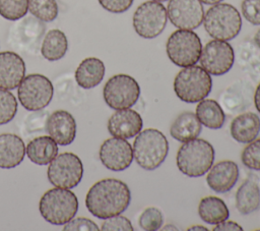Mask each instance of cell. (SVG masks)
<instances>
[{
  "instance_id": "6da1fadb",
  "label": "cell",
  "mask_w": 260,
  "mask_h": 231,
  "mask_svg": "<svg viewBox=\"0 0 260 231\" xmlns=\"http://www.w3.org/2000/svg\"><path fill=\"white\" fill-rule=\"evenodd\" d=\"M131 192L128 185L115 178L95 182L87 191L85 206L99 219H108L122 214L129 207Z\"/></svg>"
},
{
  "instance_id": "7a4b0ae2",
  "label": "cell",
  "mask_w": 260,
  "mask_h": 231,
  "mask_svg": "<svg viewBox=\"0 0 260 231\" xmlns=\"http://www.w3.org/2000/svg\"><path fill=\"white\" fill-rule=\"evenodd\" d=\"M214 149L203 138H193L183 142L177 152V167L188 177H201L209 171L214 162Z\"/></svg>"
},
{
  "instance_id": "3957f363",
  "label": "cell",
  "mask_w": 260,
  "mask_h": 231,
  "mask_svg": "<svg viewBox=\"0 0 260 231\" xmlns=\"http://www.w3.org/2000/svg\"><path fill=\"white\" fill-rule=\"evenodd\" d=\"M133 158L144 170H154L166 160L169 153V141L165 134L155 128L141 130L135 137Z\"/></svg>"
},
{
  "instance_id": "277c9868",
  "label": "cell",
  "mask_w": 260,
  "mask_h": 231,
  "mask_svg": "<svg viewBox=\"0 0 260 231\" xmlns=\"http://www.w3.org/2000/svg\"><path fill=\"white\" fill-rule=\"evenodd\" d=\"M77 210V196L68 188H51L43 194L39 203L42 217L53 225H65L74 218Z\"/></svg>"
},
{
  "instance_id": "5b68a950",
  "label": "cell",
  "mask_w": 260,
  "mask_h": 231,
  "mask_svg": "<svg viewBox=\"0 0 260 231\" xmlns=\"http://www.w3.org/2000/svg\"><path fill=\"white\" fill-rule=\"evenodd\" d=\"M203 25L207 34L216 40L235 39L242 28V17L238 9L229 3L212 5L203 17Z\"/></svg>"
},
{
  "instance_id": "8992f818",
  "label": "cell",
  "mask_w": 260,
  "mask_h": 231,
  "mask_svg": "<svg viewBox=\"0 0 260 231\" xmlns=\"http://www.w3.org/2000/svg\"><path fill=\"white\" fill-rule=\"evenodd\" d=\"M174 92L185 103H198L205 99L212 89L210 74L201 66L183 67L175 76Z\"/></svg>"
},
{
  "instance_id": "52a82bcc",
  "label": "cell",
  "mask_w": 260,
  "mask_h": 231,
  "mask_svg": "<svg viewBox=\"0 0 260 231\" xmlns=\"http://www.w3.org/2000/svg\"><path fill=\"white\" fill-rule=\"evenodd\" d=\"M202 44L192 30H177L171 34L166 44L169 59L179 67L195 65L200 58Z\"/></svg>"
},
{
  "instance_id": "ba28073f",
  "label": "cell",
  "mask_w": 260,
  "mask_h": 231,
  "mask_svg": "<svg viewBox=\"0 0 260 231\" xmlns=\"http://www.w3.org/2000/svg\"><path fill=\"white\" fill-rule=\"evenodd\" d=\"M53 94L54 88L51 80L40 73L24 76L17 90L20 104L28 111L44 109L51 102Z\"/></svg>"
},
{
  "instance_id": "9c48e42d",
  "label": "cell",
  "mask_w": 260,
  "mask_h": 231,
  "mask_svg": "<svg viewBox=\"0 0 260 231\" xmlns=\"http://www.w3.org/2000/svg\"><path fill=\"white\" fill-rule=\"evenodd\" d=\"M47 176L49 182L55 187L71 189L77 186L82 179V162L73 153L59 154L49 163Z\"/></svg>"
},
{
  "instance_id": "30bf717a",
  "label": "cell",
  "mask_w": 260,
  "mask_h": 231,
  "mask_svg": "<svg viewBox=\"0 0 260 231\" xmlns=\"http://www.w3.org/2000/svg\"><path fill=\"white\" fill-rule=\"evenodd\" d=\"M132 21L138 36L143 39H154L162 33L167 25V8L161 2L145 1L136 8Z\"/></svg>"
},
{
  "instance_id": "8fae6325",
  "label": "cell",
  "mask_w": 260,
  "mask_h": 231,
  "mask_svg": "<svg viewBox=\"0 0 260 231\" xmlns=\"http://www.w3.org/2000/svg\"><path fill=\"white\" fill-rule=\"evenodd\" d=\"M103 96L106 104L114 109L131 108L140 96V86L136 79L128 74H116L104 85Z\"/></svg>"
},
{
  "instance_id": "7c38bea8",
  "label": "cell",
  "mask_w": 260,
  "mask_h": 231,
  "mask_svg": "<svg viewBox=\"0 0 260 231\" xmlns=\"http://www.w3.org/2000/svg\"><path fill=\"white\" fill-rule=\"evenodd\" d=\"M199 60L201 67L209 74L222 75L229 72L234 65V49L228 41L214 39L202 48Z\"/></svg>"
},
{
  "instance_id": "4fadbf2b",
  "label": "cell",
  "mask_w": 260,
  "mask_h": 231,
  "mask_svg": "<svg viewBox=\"0 0 260 231\" xmlns=\"http://www.w3.org/2000/svg\"><path fill=\"white\" fill-rule=\"evenodd\" d=\"M167 12L172 24L181 30L197 28L204 17L200 0H169Z\"/></svg>"
},
{
  "instance_id": "5bb4252c",
  "label": "cell",
  "mask_w": 260,
  "mask_h": 231,
  "mask_svg": "<svg viewBox=\"0 0 260 231\" xmlns=\"http://www.w3.org/2000/svg\"><path fill=\"white\" fill-rule=\"evenodd\" d=\"M99 156L102 164L107 169L123 171L133 161V149L126 139L113 136L102 143Z\"/></svg>"
},
{
  "instance_id": "9a60e30c",
  "label": "cell",
  "mask_w": 260,
  "mask_h": 231,
  "mask_svg": "<svg viewBox=\"0 0 260 231\" xmlns=\"http://www.w3.org/2000/svg\"><path fill=\"white\" fill-rule=\"evenodd\" d=\"M143 128L141 115L130 108L116 110L108 120V130L112 136L124 139L136 136Z\"/></svg>"
},
{
  "instance_id": "2e32d148",
  "label": "cell",
  "mask_w": 260,
  "mask_h": 231,
  "mask_svg": "<svg viewBox=\"0 0 260 231\" xmlns=\"http://www.w3.org/2000/svg\"><path fill=\"white\" fill-rule=\"evenodd\" d=\"M45 128L49 136L60 146L70 145L76 136L75 119L65 110L52 112L46 119Z\"/></svg>"
},
{
  "instance_id": "e0dca14e",
  "label": "cell",
  "mask_w": 260,
  "mask_h": 231,
  "mask_svg": "<svg viewBox=\"0 0 260 231\" xmlns=\"http://www.w3.org/2000/svg\"><path fill=\"white\" fill-rule=\"evenodd\" d=\"M239 175L240 171L237 163L231 160H223L211 166L206 176V182L213 191L224 193L236 185Z\"/></svg>"
},
{
  "instance_id": "ac0fdd59",
  "label": "cell",
  "mask_w": 260,
  "mask_h": 231,
  "mask_svg": "<svg viewBox=\"0 0 260 231\" xmlns=\"http://www.w3.org/2000/svg\"><path fill=\"white\" fill-rule=\"evenodd\" d=\"M25 75L24 60L15 52H0V89H16Z\"/></svg>"
},
{
  "instance_id": "d6986e66",
  "label": "cell",
  "mask_w": 260,
  "mask_h": 231,
  "mask_svg": "<svg viewBox=\"0 0 260 231\" xmlns=\"http://www.w3.org/2000/svg\"><path fill=\"white\" fill-rule=\"evenodd\" d=\"M26 149L23 140L13 133L0 134V168L12 169L24 159Z\"/></svg>"
},
{
  "instance_id": "ffe728a7",
  "label": "cell",
  "mask_w": 260,
  "mask_h": 231,
  "mask_svg": "<svg viewBox=\"0 0 260 231\" xmlns=\"http://www.w3.org/2000/svg\"><path fill=\"white\" fill-rule=\"evenodd\" d=\"M231 136L240 143H249L260 132V118L256 113L245 112L238 115L230 126Z\"/></svg>"
},
{
  "instance_id": "44dd1931",
  "label": "cell",
  "mask_w": 260,
  "mask_h": 231,
  "mask_svg": "<svg viewBox=\"0 0 260 231\" xmlns=\"http://www.w3.org/2000/svg\"><path fill=\"white\" fill-rule=\"evenodd\" d=\"M106 72L104 62L95 57L83 59L75 70V80L77 84L85 90L99 85Z\"/></svg>"
},
{
  "instance_id": "7402d4cb",
  "label": "cell",
  "mask_w": 260,
  "mask_h": 231,
  "mask_svg": "<svg viewBox=\"0 0 260 231\" xmlns=\"http://www.w3.org/2000/svg\"><path fill=\"white\" fill-rule=\"evenodd\" d=\"M202 124L195 113L185 111L179 114L170 127V133L178 141L185 142L199 136Z\"/></svg>"
},
{
  "instance_id": "603a6c76",
  "label": "cell",
  "mask_w": 260,
  "mask_h": 231,
  "mask_svg": "<svg viewBox=\"0 0 260 231\" xmlns=\"http://www.w3.org/2000/svg\"><path fill=\"white\" fill-rule=\"evenodd\" d=\"M28 159L37 165H48L58 155V145L50 136L42 135L31 139L26 147Z\"/></svg>"
},
{
  "instance_id": "cb8c5ba5",
  "label": "cell",
  "mask_w": 260,
  "mask_h": 231,
  "mask_svg": "<svg viewBox=\"0 0 260 231\" xmlns=\"http://www.w3.org/2000/svg\"><path fill=\"white\" fill-rule=\"evenodd\" d=\"M67 50V37L62 31L53 28L47 32L41 46V54L45 59L49 61L60 60L65 56Z\"/></svg>"
},
{
  "instance_id": "d4e9b609",
  "label": "cell",
  "mask_w": 260,
  "mask_h": 231,
  "mask_svg": "<svg viewBox=\"0 0 260 231\" xmlns=\"http://www.w3.org/2000/svg\"><path fill=\"white\" fill-rule=\"evenodd\" d=\"M198 120L209 129H219L225 121V114L221 106L212 99H203L196 106Z\"/></svg>"
},
{
  "instance_id": "484cf974",
  "label": "cell",
  "mask_w": 260,
  "mask_h": 231,
  "mask_svg": "<svg viewBox=\"0 0 260 231\" xmlns=\"http://www.w3.org/2000/svg\"><path fill=\"white\" fill-rule=\"evenodd\" d=\"M198 215L207 224L215 225L230 217L225 203L217 196H205L198 206Z\"/></svg>"
},
{
  "instance_id": "4316f807",
  "label": "cell",
  "mask_w": 260,
  "mask_h": 231,
  "mask_svg": "<svg viewBox=\"0 0 260 231\" xmlns=\"http://www.w3.org/2000/svg\"><path fill=\"white\" fill-rule=\"evenodd\" d=\"M260 206V189L256 182L245 180L236 193V208L242 215L255 212Z\"/></svg>"
},
{
  "instance_id": "83f0119b",
  "label": "cell",
  "mask_w": 260,
  "mask_h": 231,
  "mask_svg": "<svg viewBox=\"0 0 260 231\" xmlns=\"http://www.w3.org/2000/svg\"><path fill=\"white\" fill-rule=\"evenodd\" d=\"M44 31L45 25L40 19L27 17L15 26V40L22 46V48L32 50L43 36Z\"/></svg>"
},
{
  "instance_id": "f1b7e54d",
  "label": "cell",
  "mask_w": 260,
  "mask_h": 231,
  "mask_svg": "<svg viewBox=\"0 0 260 231\" xmlns=\"http://www.w3.org/2000/svg\"><path fill=\"white\" fill-rule=\"evenodd\" d=\"M28 11L41 21L50 22L58 16V3L56 0H28Z\"/></svg>"
},
{
  "instance_id": "f546056e",
  "label": "cell",
  "mask_w": 260,
  "mask_h": 231,
  "mask_svg": "<svg viewBox=\"0 0 260 231\" xmlns=\"http://www.w3.org/2000/svg\"><path fill=\"white\" fill-rule=\"evenodd\" d=\"M28 10V0H0V15L11 21L24 17Z\"/></svg>"
},
{
  "instance_id": "4dcf8cb0",
  "label": "cell",
  "mask_w": 260,
  "mask_h": 231,
  "mask_svg": "<svg viewBox=\"0 0 260 231\" xmlns=\"http://www.w3.org/2000/svg\"><path fill=\"white\" fill-rule=\"evenodd\" d=\"M17 112L16 98L8 90L0 89V125L10 122Z\"/></svg>"
},
{
  "instance_id": "1f68e13d",
  "label": "cell",
  "mask_w": 260,
  "mask_h": 231,
  "mask_svg": "<svg viewBox=\"0 0 260 231\" xmlns=\"http://www.w3.org/2000/svg\"><path fill=\"white\" fill-rule=\"evenodd\" d=\"M139 226L145 231L159 230L164 223V216L157 208H146L139 217Z\"/></svg>"
},
{
  "instance_id": "d6a6232c",
  "label": "cell",
  "mask_w": 260,
  "mask_h": 231,
  "mask_svg": "<svg viewBox=\"0 0 260 231\" xmlns=\"http://www.w3.org/2000/svg\"><path fill=\"white\" fill-rule=\"evenodd\" d=\"M241 160L248 169L260 171V138H255L245 147Z\"/></svg>"
},
{
  "instance_id": "836d02e7",
  "label": "cell",
  "mask_w": 260,
  "mask_h": 231,
  "mask_svg": "<svg viewBox=\"0 0 260 231\" xmlns=\"http://www.w3.org/2000/svg\"><path fill=\"white\" fill-rule=\"evenodd\" d=\"M241 11L248 22L260 25V0H243Z\"/></svg>"
},
{
  "instance_id": "e575fe53",
  "label": "cell",
  "mask_w": 260,
  "mask_h": 231,
  "mask_svg": "<svg viewBox=\"0 0 260 231\" xmlns=\"http://www.w3.org/2000/svg\"><path fill=\"white\" fill-rule=\"evenodd\" d=\"M101 230L103 231H133L134 228L129 219L124 216H114L102 223Z\"/></svg>"
},
{
  "instance_id": "d590c367",
  "label": "cell",
  "mask_w": 260,
  "mask_h": 231,
  "mask_svg": "<svg viewBox=\"0 0 260 231\" xmlns=\"http://www.w3.org/2000/svg\"><path fill=\"white\" fill-rule=\"evenodd\" d=\"M64 231H98L100 228L98 225L90 219L84 218V217H78V218H72L69 222L65 224L63 227Z\"/></svg>"
},
{
  "instance_id": "8d00e7d4",
  "label": "cell",
  "mask_w": 260,
  "mask_h": 231,
  "mask_svg": "<svg viewBox=\"0 0 260 231\" xmlns=\"http://www.w3.org/2000/svg\"><path fill=\"white\" fill-rule=\"evenodd\" d=\"M101 6L112 13H123L127 11L134 0H98Z\"/></svg>"
},
{
  "instance_id": "74e56055",
  "label": "cell",
  "mask_w": 260,
  "mask_h": 231,
  "mask_svg": "<svg viewBox=\"0 0 260 231\" xmlns=\"http://www.w3.org/2000/svg\"><path fill=\"white\" fill-rule=\"evenodd\" d=\"M213 231H242L243 227L234 221L224 220L215 226L212 229Z\"/></svg>"
},
{
  "instance_id": "f35d334b",
  "label": "cell",
  "mask_w": 260,
  "mask_h": 231,
  "mask_svg": "<svg viewBox=\"0 0 260 231\" xmlns=\"http://www.w3.org/2000/svg\"><path fill=\"white\" fill-rule=\"evenodd\" d=\"M254 105L256 110L260 113V83L257 85L254 93Z\"/></svg>"
},
{
  "instance_id": "ab89813d",
  "label": "cell",
  "mask_w": 260,
  "mask_h": 231,
  "mask_svg": "<svg viewBox=\"0 0 260 231\" xmlns=\"http://www.w3.org/2000/svg\"><path fill=\"white\" fill-rule=\"evenodd\" d=\"M188 230L189 231H199V230H202V231H208V229L206 228V227H204V226H202V225H194V226H192V227H190V228H188Z\"/></svg>"
},
{
  "instance_id": "60d3db41",
  "label": "cell",
  "mask_w": 260,
  "mask_h": 231,
  "mask_svg": "<svg viewBox=\"0 0 260 231\" xmlns=\"http://www.w3.org/2000/svg\"><path fill=\"white\" fill-rule=\"evenodd\" d=\"M254 42H255L256 46L260 49V28L256 32V34L254 36Z\"/></svg>"
},
{
  "instance_id": "b9f144b4",
  "label": "cell",
  "mask_w": 260,
  "mask_h": 231,
  "mask_svg": "<svg viewBox=\"0 0 260 231\" xmlns=\"http://www.w3.org/2000/svg\"><path fill=\"white\" fill-rule=\"evenodd\" d=\"M201 3H204V4H208V5H214V4H217V3H220L222 0H200Z\"/></svg>"
},
{
  "instance_id": "7bdbcfd3",
  "label": "cell",
  "mask_w": 260,
  "mask_h": 231,
  "mask_svg": "<svg viewBox=\"0 0 260 231\" xmlns=\"http://www.w3.org/2000/svg\"><path fill=\"white\" fill-rule=\"evenodd\" d=\"M162 230H178V228L175 225L169 224V225H166V227H164Z\"/></svg>"
},
{
  "instance_id": "ee69618b",
  "label": "cell",
  "mask_w": 260,
  "mask_h": 231,
  "mask_svg": "<svg viewBox=\"0 0 260 231\" xmlns=\"http://www.w3.org/2000/svg\"><path fill=\"white\" fill-rule=\"evenodd\" d=\"M153 1H157V2H164V1H167V0H153Z\"/></svg>"
}]
</instances>
